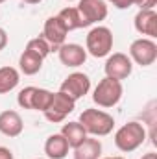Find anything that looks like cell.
<instances>
[{"mask_svg":"<svg viewBox=\"0 0 157 159\" xmlns=\"http://www.w3.org/2000/svg\"><path fill=\"white\" fill-rule=\"evenodd\" d=\"M78 122L83 126V129L87 131V135H92V137H105L115 128L113 115H109L104 109H92V107L85 109L79 115Z\"/></svg>","mask_w":157,"mask_h":159,"instance_id":"6da1fadb","label":"cell"},{"mask_svg":"<svg viewBox=\"0 0 157 159\" xmlns=\"http://www.w3.org/2000/svg\"><path fill=\"white\" fill-rule=\"evenodd\" d=\"M144 139H146L144 124H141L137 120H131V122L120 126L117 129V133H115V146L120 152L129 154V152H135L137 148H141Z\"/></svg>","mask_w":157,"mask_h":159,"instance_id":"7a4b0ae2","label":"cell"},{"mask_svg":"<svg viewBox=\"0 0 157 159\" xmlns=\"http://www.w3.org/2000/svg\"><path fill=\"white\" fill-rule=\"evenodd\" d=\"M113 32L107 26H94L85 37V50L92 57H107L113 50Z\"/></svg>","mask_w":157,"mask_h":159,"instance_id":"3957f363","label":"cell"},{"mask_svg":"<svg viewBox=\"0 0 157 159\" xmlns=\"http://www.w3.org/2000/svg\"><path fill=\"white\" fill-rule=\"evenodd\" d=\"M122 93H124L122 81L105 76V78L100 80L98 85L94 87V91H92V102L98 107L109 109V107H115L118 102H120Z\"/></svg>","mask_w":157,"mask_h":159,"instance_id":"277c9868","label":"cell"},{"mask_svg":"<svg viewBox=\"0 0 157 159\" xmlns=\"http://www.w3.org/2000/svg\"><path fill=\"white\" fill-rule=\"evenodd\" d=\"M74 109H76V100H72L69 94L57 91V93L52 94V102H50L48 109L43 115H44V119L48 120V122L59 124V122H63V120L67 119Z\"/></svg>","mask_w":157,"mask_h":159,"instance_id":"5b68a950","label":"cell"},{"mask_svg":"<svg viewBox=\"0 0 157 159\" xmlns=\"http://www.w3.org/2000/svg\"><path fill=\"white\" fill-rule=\"evenodd\" d=\"M129 59L141 67H150L157 59V43L150 37H139L129 44Z\"/></svg>","mask_w":157,"mask_h":159,"instance_id":"8992f818","label":"cell"},{"mask_svg":"<svg viewBox=\"0 0 157 159\" xmlns=\"http://www.w3.org/2000/svg\"><path fill=\"white\" fill-rule=\"evenodd\" d=\"M76 9L83 20V28L105 20L107 13H109L105 0H78Z\"/></svg>","mask_w":157,"mask_h":159,"instance_id":"52a82bcc","label":"cell"},{"mask_svg":"<svg viewBox=\"0 0 157 159\" xmlns=\"http://www.w3.org/2000/svg\"><path fill=\"white\" fill-rule=\"evenodd\" d=\"M104 72L107 78L122 81V80L129 78V74L133 72V61L129 59L128 54H122V52L109 54L104 65Z\"/></svg>","mask_w":157,"mask_h":159,"instance_id":"ba28073f","label":"cell"},{"mask_svg":"<svg viewBox=\"0 0 157 159\" xmlns=\"http://www.w3.org/2000/svg\"><path fill=\"white\" fill-rule=\"evenodd\" d=\"M59 91L69 94L72 100L78 102L79 98L89 94V91H91V78L87 74H83V72H72V74H69L67 78L63 80Z\"/></svg>","mask_w":157,"mask_h":159,"instance_id":"9c48e42d","label":"cell"},{"mask_svg":"<svg viewBox=\"0 0 157 159\" xmlns=\"http://www.w3.org/2000/svg\"><path fill=\"white\" fill-rule=\"evenodd\" d=\"M67 35H69V32H67L65 24L61 22V19H59L57 15H52V17H48V19L44 20L43 37L48 41V44H50L52 48L57 50L63 43H67Z\"/></svg>","mask_w":157,"mask_h":159,"instance_id":"30bf717a","label":"cell"},{"mask_svg":"<svg viewBox=\"0 0 157 159\" xmlns=\"http://www.w3.org/2000/svg\"><path fill=\"white\" fill-rule=\"evenodd\" d=\"M57 56H59V61L70 69L81 67L87 61V50L78 43H63L57 48Z\"/></svg>","mask_w":157,"mask_h":159,"instance_id":"8fae6325","label":"cell"},{"mask_svg":"<svg viewBox=\"0 0 157 159\" xmlns=\"http://www.w3.org/2000/svg\"><path fill=\"white\" fill-rule=\"evenodd\" d=\"M135 30L141 35H146L150 39L157 37V13L155 9H139L133 19Z\"/></svg>","mask_w":157,"mask_h":159,"instance_id":"7c38bea8","label":"cell"},{"mask_svg":"<svg viewBox=\"0 0 157 159\" xmlns=\"http://www.w3.org/2000/svg\"><path fill=\"white\" fill-rule=\"evenodd\" d=\"M24 129V122L22 117L13 111V109H6L0 113V133L6 137H19Z\"/></svg>","mask_w":157,"mask_h":159,"instance_id":"4fadbf2b","label":"cell"},{"mask_svg":"<svg viewBox=\"0 0 157 159\" xmlns=\"http://www.w3.org/2000/svg\"><path fill=\"white\" fill-rule=\"evenodd\" d=\"M69 143L61 133H52L44 143V154L48 159H65L69 156Z\"/></svg>","mask_w":157,"mask_h":159,"instance_id":"5bb4252c","label":"cell"},{"mask_svg":"<svg viewBox=\"0 0 157 159\" xmlns=\"http://www.w3.org/2000/svg\"><path fill=\"white\" fill-rule=\"evenodd\" d=\"M74 154L72 159H100L102 157V143L100 139L94 137H87L79 146L72 148Z\"/></svg>","mask_w":157,"mask_h":159,"instance_id":"9a60e30c","label":"cell"},{"mask_svg":"<svg viewBox=\"0 0 157 159\" xmlns=\"http://www.w3.org/2000/svg\"><path fill=\"white\" fill-rule=\"evenodd\" d=\"M65 139H67V143H69V146L70 148H76L79 146L89 135H87V131L83 129V126L79 124L78 120H72V122H67V124H63V128H61V131H59Z\"/></svg>","mask_w":157,"mask_h":159,"instance_id":"2e32d148","label":"cell"},{"mask_svg":"<svg viewBox=\"0 0 157 159\" xmlns=\"http://www.w3.org/2000/svg\"><path fill=\"white\" fill-rule=\"evenodd\" d=\"M43 61L44 59L39 57V56H35L34 52L24 50L20 54V57H19V70L24 76H34V74H37L41 69H43Z\"/></svg>","mask_w":157,"mask_h":159,"instance_id":"e0dca14e","label":"cell"},{"mask_svg":"<svg viewBox=\"0 0 157 159\" xmlns=\"http://www.w3.org/2000/svg\"><path fill=\"white\" fill-rule=\"evenodd\" d=\"M20 81V72L15 67H0V94H7Z\"/></svg>","mask_w":157,"mask_h":159,"instance_id":"ac0fdd59","label":"cell"},{"mask_svg":"<svg viewBox=\"0 0 157 159\" xmlns=\"http://www.w3.org/2000/svg\"><path fill=\"white\" fill-rule=\"evenodd\" d=\"M57 17H59L61 22L65 24L67 32H72V30H79V28H83V20H81V17H79L78 9L72 7V6L63 7V9L57 13Z\"/></svg>","mask_w":157,"mask_h":159,"instance_id":"d6986e66","label":"cell"},{"mask_svg":"<svg viewBox=\"0 0 157 159\" xmlns=\"http://www.w3.org/2000/svg\"><path fill=\"white\" fill-rule=\"evenodd\" d=\"M24 50H28V52H34L35 56H39V57H46L50 52H52V46L48 44V41L44 39L43 35H39V37H34V39L28 41V44H26V48Z\"/></svg>","mask_w":157,"mask_h":159,"instance_id":"ffe728a7","label":"cell"},{"mask_svg":"<svg viewBox=\"0 0 157 159\" xmlns=\"http://www.w3.org/2000/svg\"><path fill=\"white\" fill-rule=\"evenodd\" d=\"M52 91H48V89H35V94H34V109L35 111H41V113H44L46 109H48V106H50V102H52Z\"/></svg>","mask_w":157,"mask_h":159,"instance_id":"44dd1931","label":"cell"},{"mask_svg":"<svg viewBox=\"0 0 157 159\" xmlns=\"http://www.w3.org/2000/svg\"><path fill=\"white\" fill-rule=\"evenodd\" d=\"M35 89L37 87L28 85V87H24V89L19 91V94H17L19 107H22V109H34V94H35Z\"/></svg>","mask_w":157,"mask_h":159,"instance_id":"7402d4cb","label":"cell"},{"mask_svg":"<svg viewBox=\"0 0 157 159\" xmlns=\"http://www.w3.org/2000/svg\"><path fill=\"white\" fill-rule=\"evenodd\" d=\"M129 6H139V9H154L157 0H129Z\"/></svg>","mask_w":157,"mask_h":159,"instance_id":"603a6c76","label":"cell"},{"mask_svg":"<svg viewBox=\"0 0 157 159\" xmlns=\"http://www.w3.org/2000/svg\"><path fill=\"white\" fill-rule=\"evenodd\" d=\"M109 4H113L117 9H128V7H131L129 6V0H107Z\"/></svg>","mask_w":157,"mask_h":159,"instance_id":"cb8c5ba5","label":"cell"},{"mask_svg":"<svg viewBox=\"0 0 157 159\" xmlns=\"http://www.w3.org/2000/svg\"><path fill=\"white\" fill-rule=\"evenodd\" d=\"M7 46V32L4 28H0V52Z\"/></svg>","mask_w":157,"mask_h":159,"instance_id":"d4e9b609","label":"cell"},{"mask_svg":"<svg viewBox=\"0 0 157 159\" xmlns=\"http://www.w3.org/2000/svg\"><path fill=\"white\" fill-rule=\"evenodd\" d=\"M0 159H15L13 157V152L6 146H0Z\"/></svg>","mask_w":157,"mask_h":159,"instance_id":"484cf974","label":"cell"},{"mask_svg":"<svg viewBox=\"0 0 157 159\" xmlns=\"http://www.w3.org/2000/svg\"><path fill=\"white\" fill-rule=\"evenodd\" d=\"M141 159H157V154L155 152H148V154H144Z\"/></svg>","mask_w":157,"mask_h":159,"instance_id":"4316f807","label":"cell"},{"mask_svg":"<svg viewBox=\"0 0 157 159\" xmlns=\"http://www.w3.org/2000/svg\"><path fill=\"white\" fill-rule=\"evenodd\" d=\"M20 2H24V4H39L43 0H20Z\"/></svg>","mask_w":157,"mask_h":159,"instance_id":"83f0119b","label":"cell"},{"mask_svg":"<svg viewBox=\"0 0 157 159\" xmlns=\"http://www.w3.org/2000/svg\"><path fill=\"white\" fill-rule=\"evenodd\" d=\"M100 159H124L122 156H113V157H100Z\"/></svg>","mask_w":157,"mask_h":159,"instance_id":"f1b7e54d","label":"cell"},{"mask_svg":"<svg viewBox=\"0 0 157 159\" xmlns=\"http://www.w3.org/2000/svg\"><path fill=\"white\" fill-rule=\"evenodd\" d=\"M4 2H6V0H0V4H4Z\"/></svg>","mask_w":157,"mask_h":159,"instance_id":"f546056e","label":"cell"},{"mask_svg":"<svg viewBox=\"0 0 157 159\" xmlns=\"http://www.w3.org/2000/svg\"><path fill=\"white\" fill-rule=\"evenodd\" d=\"M69 2H76V0H69Z\"/></svg>","mask_w":157,"mask_h":159,"instance_id":"4dcf8cb0","label":"cell"},{"mask_svg":"<svg viewBox=\"0 0 157 159\" xmlns=\"http://www.w3.org/2000/svg\"><path fill=\"white\" fill-rule=\"evenodd\" d=\"M37 159H41V157H37Z\"/></svg>","mask_w":157,"mask_h":159,"instance_id":"1f68e13d","label":"cell"}]
</instances>
